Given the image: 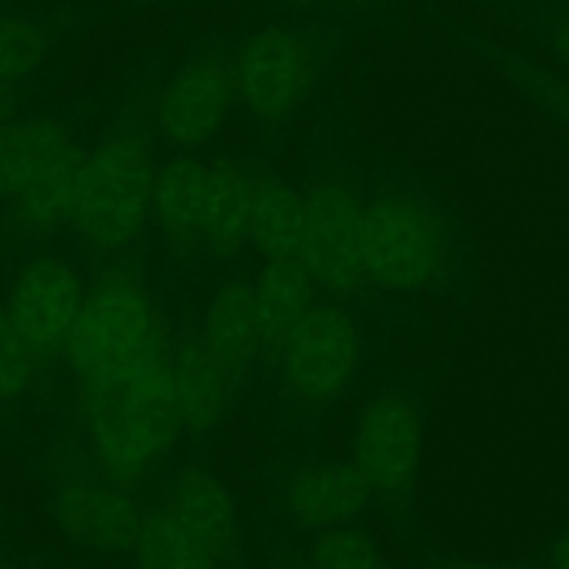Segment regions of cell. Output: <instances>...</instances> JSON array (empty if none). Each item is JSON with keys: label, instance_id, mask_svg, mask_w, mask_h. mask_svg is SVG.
<instances>
[{"label": "cell", "instance_id": "29", "mask_svg": "<svg viewBox=\"0 0 569 569\" xmlns=\"http://www.w3.org/2000/svg\"><path fill=\"white\" fill-rule=\"evenodd\" d=\"M272 6L287 11H315V9H328V6H337L342 0H270Z\"/></svg>", "mask_w": 569, "mask_h": 569}, {"label": "cell", "instance_id": "6", "mask_svg": "<svg viewBox=\"0 0 569 569\" xmlns=\"http://www.w3.org/2000/svg\"><path fill=\"white\" fill-rule=\"evenodd\" d=\"M331 59V42L315 28H256L231 53L239 111L264 131L292 126L326 83Z\"/></svg>", "mask_w": 569, "mask_h": 569}, {"label": "cell", "instance_id": "19", "mask_svg": "<svg viewBox=\"0 0 569 569\" xmlns=\"http://www.w3.org/2000/svg\"><path fill=\"white\" fill-rule=\"evenodd\" d=\"M83 150L87 144H78L59 164L50 167L31 189L3 206L6 228L11 237L39 244L70 231Z\"/></svg>", "mask_w": 569, "mask_h": 569}, {"label": "cell", "instance_id": "13", "mask_svg": "<svg viewBox=\"0 0 569 569\" xmlns=\"http://www.w3.org/2000/svg\"><path fill=\"white\" fill-rule=\"evenodd\" d=\"M209 153H170L159 161L153 187V237L172 261L203 259L209 214Z\"/></svg>", "mask_w": 569, "mask_h": 569}, {"label": "cell", "instance_id": "11", "mask_svg": "<svg viewBox=\"0 0 569 569\" xmlns=\"http://www.w3.org/2000/svg\"><path fill=\"white\" fill-rule=\"evenodd\" d=\"M50 511L59 531L76 548L114 556L133 548L148 506H142L137 489L111 481L92 467L56 483Z\"/></svg>", "mask_w": 569, "mask_h": 569}, {"label": "cell", "instance_id": "8", "mask_svg": "<svg viewBox=\"0 0 569 569\" xmlns=\"http://www.w3.org/2000/svg\"><path fill=\"white\" fill-rule=\"evenodd\" d=\"M367 198L339 172L300 183V217L295 261H300L320 295L356 300L367 292L361 264Z\"/></svg>", "mask_w": 569, "mask_h": 569}, {"label": "cell", "instance_id": "24", "mask_svg": "<svg viewBox=\"0 0 569 569\" xmlns=\"http://www.w3.org/2000/svg\"><path fill=\"white\" fill-rule=\"evenodd\" d=\"M306 565L309 569H389L383 550L359 526L311 533Z\"/></svg>", "mask_w": 569, "mask_h": 569}, {"label": "cell", "instance_id": "2", "mask_svg": "<svg viewBox=\"0 0 569 569\" xmlns=\"http://www.w3.org/2000/svg\"><path fill=\"white\" fill-rule=\"evenodd\" d=\"M159 161L148 128H111L87 144L67 231L83 256L114 264L131 261L142 248L153 233Z\"/></svg>", "mask_w": 569, "mask_h": 569}, {"label": "cell", "instance_id": "7", "mask_svg": "<svg viewBox=\"0 0 569 569\" xmlns=\"http://www.w3.org/2000/svg\"><path fill=\"white\" fill-rule=\"evenodd\" d=\"M428 422L420 395L387 383L367 395L350 420L348 461L383 506H403L415 495L426 461Z\"/></svg>", "mask_w": 569, "mask_h": 569}, {"label": "cell", "instance_id": "3", "mask_svg": "<svg viewBox=\"0 0 569 569\" xmlns=\"http://www.w3.org/2000/svg\"><path fill=\"white\" fill-rule=\"evenodd\" d=\"M81 409L89 461L126 487L139 489L159 478L183 439L170 361L131 383L87 395Z\"/></svg>", "mask_w": 569, "mask_h": 569}, {"label": "cell", "instance_id": "22", "mask_svg": "<svg viewBox=\"0 0 569 569\" xmlns=\"http://www.w3.org/2000/svg\"><path fill=\"white\" fill-rule=\"evenodd\" d=\"M300 187L261 170L250 253L259 261L292 259L298 242Z\"/></svg>", "mask_w": 569, "mask_h": 569}, {"label": "cell", "instance_id": "32", "mask_svg": "<svg viewBox=\"0 0 569 569\" xmlns=\"http://www.w3.org/2000/svg\"><path fill=\"white\" fill-rule=\"evenodd\" d=\"M6 3H11V0H0V9H3V6H6Z\"/></svg>", "mask_w": 569, "mask_h": 569}, {"label": "cell", "instance_id": "10", "mask_svg": "<svg viewBox=\"0 0 569 569\" xmlns=\"http://www.w3.org/2000/svg\"><path fill=\"white\" fill-rule=\"evenodd\" d=\"M89 281L64 253H33L11 272L6 311L42 359L64 353L87 303Z\"/></svg>", "mask_w": 569, "mask_h": 569}, {"label": "cell", "instance_id": "20", "mask_svg": "<svg viewBox=\"0 0 569 569\" xmlns=\"http://www.w3.org/2000/svg\"><path fill=\"white\" fill-rule=\"evenodd\" d=\"M256 289H259L261 309H264L267 328H270L272 353L281 339L300 322V317L315 306L320 289L311 281L309 272L295 259H267L259 261L253 272Z\"/></svg>", "mask_w": 569, "mask_h": 569}, {"label": "cell", "instance_id": "18", "mask_svg": "<svg viewBox=\"0 0 569 569\" xmlns=\"http://www.w3.org/2000/svg\"><path fill=\"white\" fill-rule=\"evenodd\" d=\"M259 181V167L228 159V156H214V164H211L209 214H206L203 237L206 261H220V264H226V261L250 253Z\"/></svg>", "mask_w": 569, "mask_h": 569}, {"label": "cell", "instance_id": "4", "mask_svg": "<svg viewBox=\"0 0 569 569\" xmlns=\"http://www.w3.org/2000/svg\"><path fill=\"white\" fill-rule=\"evenodd\" d=\"M456 233L426 194L389 189L367 198L361 264L367 292L420 298L433 292L456 264Z\"/></svg>", "mask_w": 569, "mask_h": 569}, {"label": "cell", "instance_id": "1", "mask_svg": "<svg viewBox=\"0 0 569 569\" xmlns=\"http://www.w3.org/2000/svg\"><path fill=\"white\" fill-rule=\"evenodd\" d=\"M172 331L153 283L131 261L103 264L64 348L81 398L109 392L170 361Z\"/></svg>", "mask_w": 569, "mask_h": 569}, {"label": "cell", "instance_id": "12", "mask_svg": "<svg viewBox=\"0 0 569 569\" xmlns=\"http://www.w3.org/2000/svg\"><path fill=\"white\" fill-rule=\"evenodd\" d=\"M194 331L203 342L248 381L272 361V339L253 276L228 272L217 278L200 306Z\"/></svg>", "mask_w": 569, "mask_h": 569}, {"label": "cell", "instance_id": "28", "mask_svg": "<svg viewBox=\"0 0 569 569\" xmlns=\"http://www.w3.org/2000/svg\"><path fill=\"white\" fill-rule=\"evenodd\" d=\"M550 569H569V522L550 550Z\"/></svg>", "mask_w": 569, "mask_h": 569}, {"label": "cell", "instance_id": "26", "mask_svg": "<svg viewBox=\"0 0 569 569\" xmlns=\"http://www.w3.org/2000/svg\"><path fill=\"white\" fill-rule=\"evenodd\" d=\"M548 39H550V50H553L556 61H559L561 72L569 78V9L559 11V14L553 17V22H550V31H548Z\"/></svg>", "mask_w": 569, "mask_h": 569}, {"label": "cell", "instance_id": "5", "mask_svg": "<svg viewBox=\"0 0 569 569\" xmlns=\"http://www.w3.org/2000/svg\"><path fill=\"white\" fill-rule=\"evenodd\" d=\"M367 359L370 333L353 300L320 295L272 353L278 392L298 415H326L356 392Z\"/></svg>", "mask_w": 569, "mask_h": 569}, {"label": "cell", "instance_id": "14", "mask_svg": "<svg viewBox=\"0 0 569 569\" xmlns=\"http://www.w3.org/2000/svg\"><path fill=\"white\" fill-rule=\"evenodd\" d=\"M376 503L348 459H311L292 467L281 483V511L306 533L359 526Z\"/></svg>", "mask_w": 569, "mask_h": 569}, {"label": "cell", "instance_id": "27", "mask_svg": "<svg viewBox=\"0 0 569 569\" xmlns=\"http://www.w3.org/2000/svg\"><path fill=\"white\" fill-rule=\"evenodd\" d=\"M20 114V92L17 87H0V126Z\"/></svg>", "mask_w": 569, "mask_h": 569}, {"label": "cell", "instance_id": "25", "mask_svg": "<svg viewBox=\"0 0 569 569\" xmlns=\"http://www.w3.org/2000/svg\"><path fill=\"white\" fill-rule=\"evenodd\" d=\"M42 356L31 348L6 306H0V406L20 403L37 381Z\"/></svg>", "mask_w": 569, "mask_h": 569}, {"label": "cell", "instance_id": "15", "mask_svg": "<svg viewBox=\"0 0 569 569\" xmlns=\"http://www.w3.org/2000/svg\"><path fill=\"white\" fill-rule=\"evenodd\" d=\"M170 372L183 437H209L233 415L244 378L194 328L172 342Z\"/></svg>", "mask_w": 569, "mask_h": 569}, {"label": "cell", "instance_id": "31", "mask_svg": "<svg viewBox=\"0 0 569 569\" xmlns=\"http://www.w3.org/2000/svg\"><path fill=\"white\" fill-rule=\"evenodd\" d=\"M0 569H20L14 565V561H9V559H0Z\"/></svg>", "mask_w": 569, "mask_h": 569}, {"label": "cell", "instance_id": "23", "mask_svg": "<svg viewBox=\"0 0 569 569\" xmlns=\"http://www.w3.org/2000/svg\"><path fill=\"white\" fill-rule=\"evenodd\" d=\"M53 28L37 14L0 9V87H20L48 64Z\"/></svg>", "mask_w": 569, "mask_h": 569}, {"label": "cell", "instance_id": "17", "mask_svg": "<svg viewBox=\"0 0 569 569\" xmlns=\"http://www.w3.org/2000/svg\"><path fill=\"white\" fill-rule=\"evenodd\" d=\"M83 144L67 117L53 111L14 114L0 126V206L20 198L50 167Z\"/></svg>", "mask_w": 569, "mask_h": 569}, {"label": "cell", "instance_id": "30", "mask_svg": "<svg viewBox=\"0 0 569 569\" xmlns=\"http://www.w3.org/2000/svg\"><path fill=\"white\" fill-rule=\"evenodd\" d=\"M433 569H506L500 565H492V561H472V559H450L437 565Z\"/></svg>", "mask_w": 569, "mask_h": 569}, {"label": "cell", "instance_id": "16", "mask_svg": "<svg viewBox=\"0 0 569 569\" xmlns=\"http://www.w3.org/2000/svg\"><path fill=\"white\" fill-rule=\"evenodd\" d=\"M183 531L192 533L228 567L242 550V517L226 478L203 465H187L172 472L159 500Z\"/></svg>", "mask_w": 569, "mask_h": 569}, {"label": "cell", "instance_id": "9", "mask_svg": "<svg viewBox=\"0 0 569 569\" xmlns=\"http://www.w3.org/2000/svg\"><path fill=\"white\" fill-rule=\"evenodd\" d=\"M237 111L231 53L203 50L181 61L156 87L148 131L170 153H209Z\"/></svg>", "mask_w": 569, "mask_h": 569}, {"label": "cell", "instance_id": "21", "mask_svg": "<svg viewBox=\"0 0 569 569\" xmlns=\"http://www.w3.org/2000/svg\"><path fill=\"white\" fill-rule=\"evenodd\" d=\"M131 553L137 569H228L226 561L183 531L161 503L148 506Z\"/></svg>", "mask_w": 569, "mask_h": 569}]
</instances>
